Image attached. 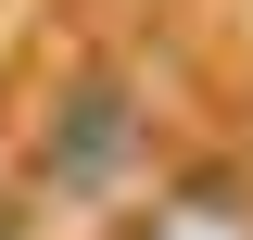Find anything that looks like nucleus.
I'll return each instance as SVG.
<instances>
[{
  "mask_svg": "<svg viewBox=\"0 0 253 240\" xmlns=\"http://www.w3.org/2000/svg\"><path fill=\"white\" fill-rule=\"evenodd\" d=\"M152 139H165L152 126V76L114 63V51H89L38 101V126H26V190L63 202V215H114L126 190L152 177Z\"/></svg>",
  "mask_w": 253,
  "mask_h": 240,
  "instance_id": "obj_1",
  "label": "nucleus"
},
{
  "mask_svg": "<svg viewBox=\"0 0 253 240\" xmlns=\"http://www.w3.org/2000/svg\"><path fill=\"white\" fill-rule=\"evenodd\" d=\"M114 240H253V164H241V152L165 164V177L114 215Z\"/></svg>",
  "mask_w": 253,
  "mask_h": 240,
  "instance_id": "obj_2",
  "label": "nucleus"
},
{
  "mask_svg": "<svg viewBox=\"0 0 253 240\" xmlns=\"http://www.w3.org/2000/svg\"><path fill=\"white\" fill-rule=\"evenodd\" d=\"M0 164H13V101H0Z\"/></svg>",
  "mask_w": 253,
  "mask_h": 240,
  "instance_id": "obj_3",
  "label": "nucleus"
},
{
  "mask_svg": "<svg viewBox=\"0 0 253 240\" xmlns=\"http://www.w3.org/2000/svg\"><path fill=\"white\" fill-rule=\"evenodd\" d=\"M0 240H26V215H13V202H0Z\"/></svg>",
  "mask_w": 253,
  "mask_h": 240,
  "instance_id": "obj_4",
  "label": "nucleus"
}]
</instances>
